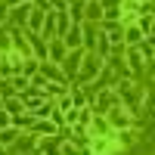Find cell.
<instances>
[{
	"label": "cell",
	"mask_w": 155,
	"mask_h": 155,
	"mask_svg": "<svg viewBox=\"0 0 155 155\" xmlns=\"http://www.w3.org/2000/svg\"><path fill=\"white\" fill-rule=\"evenodd\" d=\"M106 115H109V124H112V127H127V124H130V115L124 112V102L112 106V109H109Z\"/></svg>",
	"instance_id": "cell-1"
},
{
	"label": "cell",
	"mask_w": 155,
	"mask_h": 155,
	"mask_svg": "<svg viewBox=\"0 0 155 155\" xmlns=\"http://www.w3.org/2000/svg\"><path fill=\"white\" fill-rule=\"evenodd\" d=\"M81 59H84V53H81V50H71V53L62 59V68H65V81H68V74H78V68H81Z\"/></svg>",
	"instance_id": "cell-2"
},
{
	"label": "cell",
	"mask_w": 155,
	"mask_h": 155,
	"mask_svg": "<svg viewBox=\"0 0 155 155\" xmlns=\"http://www.w3.org/2000/svg\"><path fill=\"white\" fill-rule=\"evenodd\" d=\"M81 65H84V71H81V81H87L90 74H96V71L102 68V56H93V53H90V56H84V59H81Z\"/></svg>",
	"instance_id": "cell-3"
},
{
	"label": "cell",
	"mask_w": 155,
	"mask_h": 155,
	"mask_svg": "<svg viewBox=\"0 0 155 155\" xmlns=\"http://www.w3.org/2000/svg\"><path fill=\"white\" fill-rule=\"evenodd\" d=\"M121 102V96L115 93V90H102V93L96 96V106H99V112H109L112 106H118Z\"/></svg>",
	"instance_id": "cell-4"
},
{
	"label": "cell",
	"mask_w": 155,
	"mask_h": 155,
	"mask_svg": "<svg viewBox=\"0 0 155 155\" xmlns=\"http://www.w3.org/2000/svg\"><path fill=\"white\" fill-rule=\"evenodd\" d=\"M65 56H68V47L62 44V41H53V44L47 47V62H62Z\"/></svg>",
	"instance_id": "cell-5"
},
{
	"label": "cell",
	"mask_w": 155,
	"mask_h": 155,
	"mask_svg": "<svg viewBox=\"0 0 155 155\" xmlns=\"http://www.w3.org/2000/svg\"><path fill=\"white\" fill-rule=\"evenodd\" d=\"M56 130H59V127L53 121H34L31 124V137H53Z\"/></svg>",
	"instance_id": "cell-6"
},
{
	"label": "cell",
	"mask_w": 155,
	"mask_h": 155,
	"mask_svg": "<svg viewBox=\"0 0 155 155\" xmlns=\"http://www.w3.org/2000/svg\"><path fill=\"white\" fill-rule=\"evenodd\" d=\"M41 78H44V81H47V78H53V81L65 84V74H62V71L53 65V62H44V65H41Z\"/></svg>",
	"instance_id": "cell-7"
},
{
	"label": "cell",
	"mask_w": 155,
	"mask_h": 155,
	"mask_svg": "<svg viewBox=\"0 0 155 155\" xmlns=\"http://www.w3.org/2000/svg\"><path fill=\"white\" fill-rule=\"evenodd\" d=\"M99 6H102V16H121L124 0H99Z\"/></svg>",
	"instance_id": "cell-8"
},
{
	"label": "cell",
	"mask_w": 155,
	"mask_h": 155,
	"mask_svg": "<svg viewBox=\"0 0 155 155\" xmlns=\"http://www.w3.org/2000/svg\"><path fill=\"white\" fill-rule=\"evenodd\" d=\"M3 106H6V112L12 115V118H16V115H22V112H25V99H19V96H9V99L3 102Z\"/></svg>",
	"instance_id": "cell-9"
},
{
	"label": "cell",
	"mask_w": 155,
	"mask_h": 155,
	"mask_svg": "<svg viewBox=\"0 0 155 155\" xmlns=\"http://www.w3.org/2000/svg\"><path fill=\"white\" fill-rule=\"evenodd\" d=\"M87 19H90V22H99V19H102V6H99V0H87Z\"/></svg>",
	"instance_id": "cell-10"
},
{
	"label": "cell",
	"mask_w": 155,
	"mask_h": 155,
	"mask_svg": "<svg viewBox=\"0 0 155 155\" xmlns=\"http://www.w3.org/2000/svg\"><path fill=\"white\" fill-rule=\"evenodd\" d=\"M12 140H19V130H16V127H0V146H9Z\"/></svg>",
	"instance_id": "cell-11"
},
{
	"label": "cell",
	"mask_w": 155,
	"mask_h": 155,
	"mask_svg": "<svg viewBox=\"0 0 155 155\" xmlns=\"http://www.w3.org/2000/svg\"><path fill=\"white\" fill-rule=\"evenodd\" d=\"M109 41H112L115 47L124 44V28H121V25H109Z\"/></svg>",
	"instance_id": "cell-12"
},
{
	"label": "cell",
	"mask_w": 155,
	"mask_h": 155,
	"mask_svg": "<svg viewBox=\"0 0 155 155\" xmlns=\"http://www.w3.org/2000/svg\"><path fill=\"white\" fill-rule=\"evenodd\" d=\"M127 65H130V71H140V65H143V56L137 47H130V53H127Z\"/></svg>",
	"instance_id": "cell-13"
},
{
	"label": "cell",
	"mask_w": 155,
	"mask_h": 155,
	"mask_svg": "<svg viewBox=\"0 0 155 155\" xmlns=\"http://www.w3.org/2000/svg\"><path fill=\"white\" fill-rule=\"evenodd\" d=\"M124 41H127V44H130V47H137L140 41H143V31H140V28H137V25H130V28H127V34H124Z\"/></svg>",
	"instance_id": "cell-14"
},
{
	"label": "cell",
	"mask_w": 155,
	"mask_h": 155,
	"mask_svg": "<svg viewBox=\"0 0 155 155\" xmlns=\"http://www.w3.org/2000/svg\"><path fill=\"white\" fill-rule=\"evenodd\" d=\"M31 6H34V3H22V9H9L6 16H12V22H25V16L31 12Z\"/></svg>",
	"instance_id": "cell-15"
},
{
	"label": "cell",
	"mask_w": 155,
	"mask_h": 155,
	"mask_svg": "<svg viewBox=\"0 0 155 155\" xmlns=\"http://www.w3.org/2000/svg\"><path fill=\"white\" fill-rule=\"evenodd\" d=\"M93 41H96V28L87 22V25H84V44H87V47H93Z\"/></svg>",
	"instance_id": "cell-16"
},
{
	"label": "cell",
	"mask_w": 155,
	"mask_h": 155,
	"mask_svg": "<svg viewBox=\"0 0 155 155\" xmlns=\"http://www.w3.org/2000/svg\"><path fill=\"white\" fill-rule=\"evenodd\" d=\"M19 68H22L25 74H34V68H37V62H34V59H22V65H19Z\"/></svg>",
	"instance_id": "cell-17"
},
{
	"label": "cell",
	"mask_w": 155,
	"mask_h": 155,
	"mask_svg": "<svg viewBox=\"0 0 155 155\" xmlns=\"http://www.w3.org/2000/svg\"><path fill=\"white\" fill-rule=\"evenodd\" d=\"M6 121H9V118H6V112H3V109H0V127H3Z\"/></svg>",
	"instance_id": "cell-18"
},
{
	"label": "cell",
	"mask_w": 155,
	"mask_h": 155,
	"mask_svg": "<svg viewBox=\"0 0 155 155\" xmlns=\"http://www.w3.org/2000/svg\"><path fill=\"white\" fill-rule=\"evenodd\" d=\"M6 12H9V6H0V22L6 19Z\"/></svg>",
	"instance_id": "cell-19"
},
{
	"label": "cell",
	"mask_w": 155,
	"mask_h": 155,
	"mask_svg": "<svg viewBox=\"0 0 155 155\" xmlns=\"http://www.w3.org/2000/svg\"><path fill=\"white\" fill-rule=\"evenodd\" d=\"M0 109H3V99H0Z\"/></svg>",
	"instance_id": "cell-20"
},
{
	"label": "cell",
	"mask_w": 155,
	"mask_h": 155,
	"mask_svg": "<svg viewBox=\"0 0 155 155\" xmlns=\"http://www.w3.org/2000/svg\"><path fill=\"white\" fill-rule=\"evenodd\" d=\"M0 155H3V146H0Z\"/></svg>",
	"instance_id": "cell-21"
}]
</instances>
